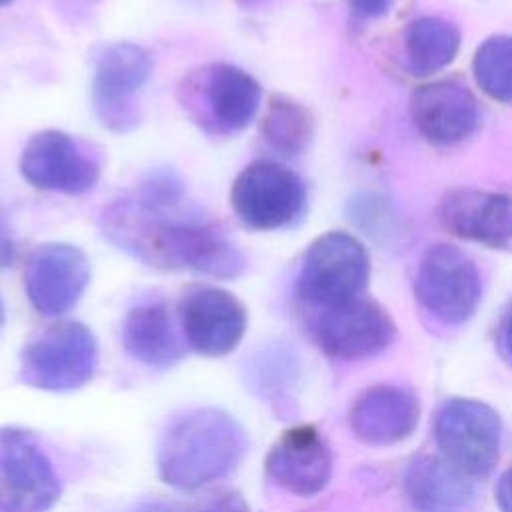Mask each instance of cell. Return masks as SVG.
Segmentation results:
<instances>
[{"instance_id": "6da1fadb", "label": "cell", "mask_w": 512, "mask_h": 512, "mask_svg": "<svg viewBox=\"0 0 512 512\" xmlns=\"http://www.w3.org/2000/svg\"><path fill=\"white\" fill-rule=\"evenodd\" d=\"M174 208L162 210L122 198L104 208L102 234L134 258L166 270H194L214 278H236L246 260L214 224L178 218Z\"/></svg>"}, {"instance_id": "7a4b0ae2", "label": "cell", "mask_w": 512, "mask_h": 512, "mask_svg": "<svg viewBox=\"0 0 512 512\" xmlns=\"http://www.w3.org/2000/svg\"><path fill=\"white\" fill-rule=\"evenodd\" d=\"M248 448L240 422L218 408L176 416L158 446V472L174 488L194 490L230 474Z\"/></svg>"}, {"instance_id": "3957f363", "label": "cell", "mask_w": 512, "mask_h": 512, "mask_svg": "<svg viewBox=\"0 0 512 512\" xmlns=\"http://www.w3.org/2000/svg\"><path fill=\"white\" fill-rule=\"evenodd\" d=\"M182 108L208 134L242 132L258 112L260 84L242 68L214 62L190 70L180 88Z\"/></svg>"}, {"instance_id": "277c9868", "label": "cell", "mask_w": 512, "mask_h": 512, "mask_svg": "<svg viewBox=\"0 0 512 512\" xmlns=\"http://www.w3.org/2000/svg\"><path fill=\"white\" fill-rule=\"evenodd\" d=\"M370 258L364 244L346 232H326L306 250L298 274V294L318 308L360 298L368 284Z\"/></svg>"}, {"instance_id": "5b68a950", "label": "cell", "mask_w": 512, "mask_h": 512, "mask_svg": "<svg viewBox=\"0 0 512 512\" xmlns=\"http://www.w3.org/2000/svg\"><path fill=\"white\" fill-rule=\"evenodd\" d=\"M434 438L450 464L470 478H482L498 462L502 422L482 400L450 398L436 412Z\"/></svg>"}, {"instance_id": "8992f818", "label": "cell", "mask_w": 512, "mask_h": 512, "mask_svg": "<svg viewBox=\"0 0 512 512\" xmlns=\"http://www.w3.org/2000/svg\"><path fill=\"white\" fill-rule=\"evenodd\" d=\"M98 344L88 326L58 322L22 354L20 378L34 388L66 392L84 386L96 372Z\"/></svg>"}, {"instance_id": "52a82bcc", "label": "cell", "mask_w": 512, "mask_h": 512, "mask_svg": "<svg viewBox=\"0 0 512 512\" xmlns=\"http://www.w3.org/2000/svg\"><path fill=\"white\" fill-rule=\"evenodd\" d=\"M414 292L422 308L442 324H462L478 308L482 284L474 260L460 248L436 242L420 258Z\"/></svg>"}, {"instance_id": "ba28073f", "label": "cell", "mask_w": 512, "mask_h": 512, "mask_svg": "<svg viewBox=\"0 0 512 512\" xmlns=\"http://www.w3.org/2000/svg\"><path fill=\"white\" fill-rule=\"evenodd\" d=\"M230 204L236 216L254 230H276L294 224L306 208V186L290 168L258 160L234 180Z\"/></svg>"}, {"instance_id": "9c48e42d", "label": "cell", "mask_w": 512, "mask_h": 512, "mask_svg": "<svg viewBox=\"0 0 512 512\" xmlns=\"http://www.w3.org/2000/svg\"><path fill=\"white\" fill-rule=\"evenodd\" d=\"M150 74V54L136 44L118 42L100 54L92 80V102L98 120L106 128L128 132L138 124L136 96Z\"/></svg>"}, {"instance_id": "30bf717a", "label": "cell", "mask_w": 512, "mask_h": 512, "mask_svg": "<svg viewBox=\"0 0 512 512\" xmlns=\"http://www.w3.org/2000/svg\"><path fill=\"white\" fill-rule=\"evenodd\" d=\"M60 482L46 452L24 432L0 434V512H46Z\"/></svg>"}, {"instance_id": "8fae6325", "label": "cell", "mask_w": 512, "mask_h": 512, "mask_svg": "<svg viewBox=\"0 0 512 512\" xmlns=\"http://www.w3.org/2000/svg\"><path fill=\"white\" fill-rule=\"evenodd\" d=\"M20 172L34 188L82 194L98 182L100 162L76 138L60 130H44L26 142Z\"/></svg>"}, {"instance_id": "7c38bea8", "label": "cell", "mask_w": 512, "mask_h": 512, "mask_svg": "<svg viewBox=\"0 0 512 512\" xmlns=\"http://www.w3.org/2000/svg\"><path fill=\"white\" fill-rule=\"evenodd\" d=\"M314 334L328 356L360 360L386 350L396 336V326L378 302L360 296L324 308L314 322Z\"/></svg>"}, {"instance_id": "4fadbf2b", "label": "cell", "mask_w": 512, "mask_h": 512, "mask_svg": "<svg viewBox=\"0 0 512 512\" xmlns=\"http://www.w3.org/2000/svg\"><path fill=\"white\" fill-rule=\"evenodd\" d=\"M178 318L186 342L204 356L232 352L248 324L244 304L234 294L214 286L188 288L180 298Z\"/></svg>"}, {"instance_id": "5bb4252c", "label": "cell", "mask_w": 512, "mask_h": 512, "mask_svg": "<svg viewBox=\"0 0 512 512\" xmlns=\"http://www.w3.org/2000/svg\"><path fill=\"white\" fill-rule=\"evenodd\" d=\"M90 280L86 254L62 242L38 246L24 270V288L30 304L42 316H60L74 308Z\"/></svg>"}, {"instance_id": "9a60e30c", "label": "cell", "mask_w": 512, "mask_h": 512, "mask_svg": "<svg viewBox=\"0 0 512 512\" xmlns=\"http://www.w3.org/2000/svg\"><path fill=\"white\" fill-rule=\"evenodd\" d=\"M410 118L432 144L452 146L466 140L480 122V104L458 80H436L410 94Z\"/></svg>"}, {"instance_id": "2e32d148", "label": "cell", "mask_w": 512, "mask_h": 512, "mask_svg": "<svg viewBox=\"0 0 512 512\" xmlns=\"http://www.w3.org/2000/svg\"><path fill=\"white\" fill-rule=\"evenodd\" d=\"M438 220L462 240L504 246L512 240V196L480 188H452L438 204Z\"/></svg>"}, {"instance_id": "e0dca14e", "label": "cell", "mask_w": 512, "mask_h": 512, "mask_svg": "<svg viewBox=\"0 0 512 512\" xmlns=\"http://www.w3.org/2000/svg\"><path fill=\"white\" fill-rule=\"evenodd\" d=\"M266 472L278 486L292 494H318L332 474L328 444L312 426L290 428L268 452Z\"/></svg>"}, {"instance_id": "ac0fdd59", "label": "cell", "mask_w": 512, "mask_h": 512, "mask_svg": "<svg viewBox=\"0 0 512 512\" xmlns=\"http://www.w3.org/2000/svg\"><path fill=\"white\" fill-rule=\"evenodd\" d=\"M420 416L416 396L394 384H376L362 390L350 406L354 436L372 446H388L408 438Z\"/></svg>"}, {"instance_id": "d6986e66", "label": "cell", "mask_w": 512, "mask_h": 512, "mask_svg": "<svg viewBox=\"0 0 512 512\" xmlns=\"http://www.w3.org/2000/svg\"><path fill=\"white\" fill-rule=\"evenodd\" d=\"M404 492L416 512H464L476 494L468 474L430 454L406 466Z\"/></svg>"}, {"instance_id": "ffe728a7", "label": "cell", "mask_w": 512, "mask_h": 512, "mask_svg": "<svg viewBox=\"0 0 512 512\" xmlns=\"http://www.w3.org/2000/svg\"><path fill=\"white\" fill-rule=\"evenodd\" d=\"M122 342L132 358L150 368H168L182 354V338L162 302L134 306L122 322Z\"/></svg>"}, {"instance_id": "44dd1931", "label": "cell", "mask_w": 512, "mask_h": 512, "mask_svg": "<svg viewBox=\"0 0 512 512\" xmlns=\"http://www.w3.org/2000/svg\"><path fill=\"white\" fill-rule=\"evenodd\" d=\"M460 48V30L440 18L422 16L404 30V52L416 74H430L448 66Z\"/></svg>"}, {"instance_id": "7402d4cb", "label": "cell", "mask_w": 512, "mask_h": 512, "mask_svg": "<svg viewBox=\"0 0 512 512\" xmlns=\"http://www.w3.org/2000/svg\"><path fill=\"white\" fill-rule=\"evenodd\" d=\"M260 132L266 144L282 156H298L312 140L314 120L310 110L290 96H270Z\"/></svg>"}, {"instance_id": "603a6c76", "label": "cell", "mask_w": 512, "mask_h": 512, "mask_svg": "<svg viewBox=\"0 0 512 512\" xmlns=\"http://www.w3.org/2000/svg\"><path fill=\"white\" fill-rule=\"evenodd\" d=\"M480 90L498 102H512V36L498 34L484 40L472 62Z\"/></svg>"}, {"instance_id": "cb8c5ba5", "label": "cell", "mask_w": 512, "mask_h": 512, "mask_svg": "<svg viewBox=\"0 0 512 512\" xmlns=\"http://www.w3.org/2000/svg\"><path fill=\"white\" fill-rule=\"evenodd\" d=\"M354 18L358 20H376L394 6L396 0H346Z\"/></svg>"}, {"instance_id": "d4e9b609", "label": "cell", "mask_w": 512, "mask_h": 512, "mask_svg": "<svg viewBox=\"0 0 512 512\" xmlns=\"http://www.w3.org/2000/svg\"><path fill=\"white\" fill-rule=\"evenodd\" d=\"M496 502L500 512H512V468H508L498 480Z\"/></svg>"}, {"instance_id": "484cf974", "label": "cell", "mask_w": 512, "mask_h": 512, "mask_svg": "<svg viewBox=\"0 0 512 512\" xmlns=\"http://www.w3.org/2000/svg\"><path fill=\"white\" fill-rule=\"evenodd\" d=\"M14 252H16V248H14V238L10 234V228L0 218V270L6 268L14 260Z\"/></svg>"}, {"instance_id": "4316f807", "label": "cell", "mask_w": 512, "mask_h": 512, "mask_svg": "<svg viewBox=\"0 0 512 512\" xmlns=\"http://www.w3.org/2000/svg\"><path fill=\"white\" fill-rule=\"evenodd\" d=\"M202 512H248V508H246V504L238 496L230 494V496L214 502L212 506H208Z\"/></svg>"}, {"instance_id": "83f0119b", "label": "cell", "mask_w": 512, "mask_h": 512, "mask_svg": "<svg viewBox=\"0 0 512 512\" xmlns=\"http://www.w3.org/2000/svg\"><path fill=\"white\" fill-rule=\"evenodd\" d=\"M134 512H178V510L164 502H146V504H140Z\"/></svg>"}, {"instance_id": "f1b7e54d", "label": "cell", "mask_w": 512, "mask_h": 512, "mask_svg": "<svg viewBox=\"0 0 512 512\" xmlns=\"http://www.w3.org/2000/svg\"><path fill=\"white\" fill-rule=\"evenodd\" d=\"M58 4L70 14H76L80 10H86L92 4V0H58Z\"/></svg>"}, {"instance_id": "f546056e", "label": "cell", "mask_w": 512, "mask_h": 512, "mask_svg": "<svg viewBox=\"0 0 512 512\" xmlns=\"http://www.w3.org/2000/svg\"><path fill=\"white\" fill-rule=\"evenodd\" d=\"M502 344L512 354V314L506 318V322L502 326Z\"/></svg>"}, {"instance_id": "4dcf8cb0", "label": "cell", "mask_w": 512, "mask_h": 512, "mask_svg": "<svg viewBox=\"0 0 512 512\" xmlns=\"http://www.w3.org/2000/svg\"><path fill=\"white\" fill-rule=\"evenodd\" d=\"M240 4L244 6H254V4H260V2H266V0H238Z\"/></svg>"}, {"instance_id": "1f68e13d", "label": "cell", "mask_w": 512, "mask_h": 512, "mask_svg": "<svg viewBox=\"0 0 512 512\" xmlns=\"http://www.w3.org/2000/svg\"><path fill=\"white\" fill-rule=\"evenodd\" d=\"M4 322V306H2V300H0V326Z\"/></svg>"}, {"instance_id": "d6a6232c", "label": "cell", "mask_w": 512, "mask_h": 512, "mask_svg": "<svg viewBox=\"0 0 512 512\" xmlns=\"http://www.w3.org/2000/svg\"><path fill=\"white\" fill-rule=\"evenodd\" d=\"M12 0H0V6H6V4H10Z\"/></svg>"}]
</instances>
